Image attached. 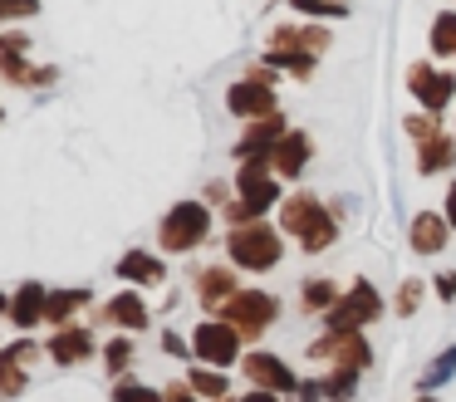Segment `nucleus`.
Wrapping results in <instances>:
<instances>
[{"instance_id":"obj_37","label":"nucleus","mask_w":456,"mask_h":402,"mask_svg":"<svg viewBox=\"0 0 456 402\" xmlns=\"http://www.w3.org/2000/svg\"><path fill=\"white\" fill-rule=\"evenodd\" d=\"M25 45H30V35H25V29H11V35H0V54H25Z\"/></svg>"},{"instance_id":"obj_23","label":"nucleus","mask_w":456,"mask_h":402,"mask_svg":"<svg viewBox=\"0 0 456 402\" xmlns=\"http://www.w3.org/2000/svg\"><path fill=\"white\" fill-rule=\"evenodd\" d=\"M265 64L280 69V74H295V78H309L319 64L314 49H265Z\"/></svg>"},{"instance_id":"obj_28","label":"nucleus","mask_w":456,"mask_h":402,"mask_svg":"<svg viewBox=\"0 0 456 402\" xmlns=\"http://www.w3.org/2000/svg\"><path fill=\"white\" fill-rule=\"evenodd\" d=\"M299 299H305L309 314H329L338 304V284L334 280H305L299 284Z\"/></svg>"},{"instance_id":"obj_42","label":"nucleus","mask_w":456,"mask_h":402,"mask_svg":"<svg viewBox=\"0 0 456 402\" xmlns=\"http://www.w3.org/2000/svg\"><path fill=\"white\" fill-rule=\"evenodd\" d=\"M446 221H452V231H456V182L446 186Z\"/></svg>"},{"instance_id":"obj_26","label":"nucleus","mask_w":456,"mask_h":402,"mask_svg":"<svg viewBox=\"0 0 456 402\" xmlns=\"http://www.w3.org/2000/svg\"><path fill=\"white\" fill-rule=\"evenodd\" d=\"M0 78H11V84H54V69H30L25 54H0Z\"/></svg>"},{"instance_id":"obj_9","label":"nucleus","mask_w":456,"mask_h":402,"mask_svg":"<svg viewBox=\"0 0 456 402\" xmlns=\"http://www.w3.org/2000/svg\"><path fill=\"white\" fill-rule=\"evenodd\" d=\"M309 358H314V363L329 358L334 368H358V373H363L368 363H373V349H368L363 329H354V333H334V329H329L324 339L309 343Z\"/></svg>"},{"instance_id":"obj_36","label":"nucleus","mask_w":456,"mask_h":402,"mask_svg":"<svg viewBox=\"0 0 456 402\" xmlns=\"http://www.w3.org/2000/svg\"><path fill=\"white\" fill-rule=\"evenodd\" d=\"M40 0H0V20H30Z\"/></svg>"},{"instance_id":"obj_16","label":"nucleus","mask_w":456,"mask_h":402,"mask_svg":"<svg viewBox=\"0 0 456 402\" xmlns=\"http://www.w3.org/2000/svg\"><path fill=\"white\" fill-rule=\"evenodd\" d=\"M99 319L103 324H118V329H128V333L148 329V304H142L138 284H133V290H123V294H113V299L99 309Z\"/></svg>"},{"instance_id":"obj_18","label":"nucleus","mask_w":456,"mask_h":402,"mask_svg":"<svg viewBox=\"0 0 456 402\" xmlns=\"http://www.w3.org/2000/svg\"><path fill=\"white\" fill-rule=\"evenodd\" d=\"M94 353V333L89 329H74V324H60L50 339V358L64 363V368H74V363H84Z\"/></svg>"},{"instance_id":"obj_44","label":"nucleus","mask_w":456,"mask_h":402,"mask_svg":"<svg viewBox=\"0 0 456 402\" xmlns=\"http://www.w3.org/2000/svg\"><path fill=\"white\" fill-rule=\"evenodd\" d=\"M417 402H436V398H432V392H427V398H417Z\"/></svg>"},{"instance_id":"obj_33","label":"nucleus","mask_w":456,"mask_h":402,"mask_svg":"<svg viewBox=\"0 0 456 402\" xmlns=\"http://www.w3.org/2000/svg\"><path fill=\"white\" fill-rule=\"evenodd\" d=\"M334 241H338V226H334V216H324V221H319V226H314V231H309L299 245H305L309 255H319V250H329Z\"/></svg>"},{"instance_id":"obj_11","label":"nucleus","mask_w":456,"mask_h":402,"mask_svg":"<svg viewBox=\"0 0 456 402\" xmlns=\"http://www.w3.org/2000/svg\"><path fill=\"white\" fill-rule=\"evenodd\" d=\"M285 133H289V127H285V118H280V113L246 118V133H240V143H236V157H240V162H250V157H270Z\"/></svg>"},{"instance_id":"obj_39","label":"nucleus","mask_w":456,"mask_h":402,"mask_svg":"<svg viewBox=\"0 0 456 402\" xmlns=\"http://www.w3.org/2000/svg\"><path fill=\"white\" fill-rule=\"evenodd\" d=\"M432 284H436V294H442V299H452V294H456V270H442Z\"/></svg>"},{"instance_id":"obj_6","label":"nucleus","mask_w":456,"mask_h":402,"mask_svg":"<svg viewBox=\"0 0 456 402\" xmlns=\"http://www.w3.org/2000/svg\"><path fill=\"white\" fill-rule=\"evenodd\" d=\"M191 353L211 368H231L240 358V329L226 319H201L197 333H191Z\"/></svg>"},{"instance_id":"obj_41","label":"nucleus","mask_w":456,"mask_h":402,"mask_svg":"<svg viewBox=\"0 0 456 402\" xmlns=\"http://www.w3.org/2000/svg\"><path fill=\"white\" fill-rule=\"evenodd\" d=\"M240 402H280V392H270V388H250Z\"/></svg>"},{"instance_id":"obj_38","label":"nucleus","mask_w":456,"mask_h":402,"mask_svg":"<svg viewBox=\"0 0 456 402\" xmlns=\"http://www.w3.org/2000/svg\"><path fill=\"white\" fill-rule=\"evenodd\" d=\"M162 402H197V388L191 382H172V388H162Z\"/></svg>"},{"instance_id":"obj_8","label":"nucleus","mask_w":456,"mask_h":402,"mask_svg":"<svg viewBox=\"0 0 456 402\" xmlns=\"http://www.w3.org/2000/svg\"><path fill=\"white\" fill-rule=\"evenodd\" d=\"M407 88H412V98L427 113H446L456 98V74L436 64H407Z\"/></svg>"},{"instance_id":"obj_3","label":"nucleus","mask_w":456,"mask_h":402,"mask_svg":"<svg viewBox=\"0 0 456 402\" xmlns=\"http://www.w3.org/2000/svg\"><path fill=\"white\" fill-rule=\"evenodd\" d=\"M407 137H417V172H422V176L446 172V167L456 162V137L436 127V113L407 118Z\"/></svg>"},{"instance_id":"obj_45","label":"nucleus","mask_w":456,"mask_h":402,"mask_svg":"<svg viewBox=\"0 0 456 402\" xmlns=\"http://www.w3.org/2000/svg\"><path fill=\"white\" fill-rule=\"evenodd\" d=\"M216 402H226V398H216Z\"/></svg>"},{"instance_id":"obj_21","label":"nucleus","mask_w":456,"mask_h":402,"mask_svg":"<svg viewBox=\"0 0 456 402\" xmlns=\"http://www.w3.org/2000/svg\"><path fill=\"white\" fill-rule=\"evenodd\" d=\"M270 49H314V54H324L329 29L324 25H280L275 35H270Z\"/></svg>"},{"instance_id":"obj_4","label":"nucleus","mask_w":456,"mask_h":402,"mask_svg":"<svg viewBox=\"0 0 456 402\" xmlns=\"http://www.w3.org/2000/svg\"><path fill=\"white\" fill-rule=\"evenodd\" d=\"M275 314H280V299L265 294V290H236L226 304H221V319L236 324L240 339H260V333L275 324Z\"/></svg>"},{"instance_id":"obj_40","label":"nucleus","mask_w":456,"mask_h":402,"mask_svg":"<svg viewBox=\"0 0 456 402\" xmlns=\"http://www.w3.org/2000/svg\"><path fill=\"white\" fill-rule=\"evenodd\" d=\"M162 353H167V358H182V353H191V343H182L177 333H167V339H162Z\"/></svg>"},{"instance_id":"obj_14","label":"nucleus","mask_w":456,"mask_h":402,"mask_svg":"<svg viewBox=\"0 0 456 402\" xmlns=\"http://www.w3.org/2000/svg\"><path fill=\"white\" fill-rule=\"evenodd\" d=\"M30 358H35V343L30 339L11 343V349L0 353V402H11V398H20V392H25V382H30L25 363H30Z\"/></svg>"},{"instance_id":"obj_24","label":"nucleus","mask_w":456,"mask_h":402,"mask_svg":"<svg viewBox=\"0 0 456 402\" xmlns=\"http://www.w3.org/2000/svg\"><path fill=\"white\" fill-rule=\"evenodd\" d=\"M89 299H94L89 290H50V304H45V319H50V324H64V319H74V314H79Z\"/></svg>"},{"instance_id":"obj_15","label":"nucleus","mask_w":456,"mask_h":402,"mask_svg":"<svg viewBox=\"0 0 456 402\" xmlns=\"http://www.w3.org/2000/svg\"><path fill=\"white\" fill-rule=\"evenodd\" d=\"M309 152H314V143H309V133H299V127H289V133L275 143V152H270V167H275V176H289V182H295V176L309 167Z\"/></svg>"},{"instance_id":"obj_32","label":"nucleus","mask_w":456,"mask_h":402,"mask_svg":"<svg viewBox=\"0 0 456 402\" xmlns=\"http://www.w3.org/2000/svg\"><path fill=\"white\" fill-rule=\"evenodd\" d=\"M133 363V339H113L109 349H103V368H109V378H123Z\"/></svg>"},{"instance_id":"obj_12","label":"nucleus","mask_w":456,"mask_h":402,"mask_svg":"<svg viewBox=\"0 0 456 402\" xmlns=\"http://www.w3.org/2000/svg\"><path fill=\"white\" fill-rule=\"evenodd\" d=\"M226 108L236 118H265V113H280V98L270 84H256V78H240V84L226 88Z\"/></svg>"},{"instance_id":"obj_25","label":"nucleus","mask_w":456,"mask_h":402,"mask_svg":"<svg viewBox=\"0 0 456 402\" xmlns=\"http://www.w3.org/2000/svg\"><path fill=\"white\" fill-rule=\"evenodd\" d=\"M187 382L197 388V398H207V402L226 398V388H231L226 368H211V363H201V368H191V373H187Z\"/></svg>"},{"instance_id":"obj_43","label":"nucleus","mask_w":456,"mask_h":402,"mask_svg":"<svg viewBox=\"0 0 456 402\" xmlns=\"http://www.w3.org/2000/svg\"><path fill=\"white\" fill-rule=\"evenodd\" d=\"M5 309H11V304H5V294H0V314H5Z\"/></svg>"},{"instance_id":"obj_20","label":"nucleus","mask_w":456,"mask_h":402,"mask_svg":"<svg viewBox=\"0 0 456 402\" xmlns=\"http://www.w3.org/2000/svg\"><path fill=\"white\" fill-rule=\"evenodd\" d=\"M231 294H236V270H231V265H211V270L197 275V299L207 304V309H221Z\"/></svg>"},{"instance_id":"obj_30","label":"nucleus","mask_w":456,"mask_h":402,"mask_svg":"<svg viewBox=\"0 0 456 402\" xmlns=\"http://www.w3.org/2000/svg\"><path fill=\"white\" fill-rule=\"evenodd\" d=\"M354 388H358V368H334V378L319 382V398L324 402H348Z\"/></svg>"},{"instance_id":"obj_5","label":"nucleus","mask_w":456,"mask_h":402,"mask_svg":"<svg viewBox=\"0 0 456 402\" xmlns=\"http://www.w3.org/2000/svg\"><path fill=\"white\" fill-rule=\"evenodd\" d=\"M378 314H383V299H378V290H373L368 280H358L348 294H338V304L324 314V319H329V329H334V333H354V329H368Z\"/></svg>"},{"instance_id":"obj_34","label":"nucleus","mask_w":456,"mask_h":402,"mask_svg":"<svg viewBox=\"0 0 456 402\" xmlns=\"http://www.w3.org/2000/svg\"><path fill=\"white\" fill-rule=\"evenodd\" d=\"M393 304H397V314H412L417 304H422V280H403L393 294Z\"/></svg>"},{"instance_id":"obj_7","label":"nucleus","mask_w":456,"mask_h":402,"mask_svg":"<svg viewBox=\"0 0 456 402\" xmlns=\"http://www.w3.org/2000/svg\"><path fill=\"white\" fill-rule=\"evenodd\" d=\"M236 196L246 201L250 216H265L270 206L280 201V182H275V167H270V157H250V162H240V172H236Z\"/></svg>"},{"instance_id":"obj_31","label":"nucleus","mask_w":456,"mask_h":402,"mask_svg":"<svg viewBox=\"0 0 456 402\" xmlns=\"http://www.w3.org/2000/svg\"><path fill=\"white\" fill-rule=\"evenodd\" d=\"M299 15H314V20H344L348 15V0H289Z\"/></svg>"},{"instance_id":"obj_19","label":"nucleus","mask_w":456,"mask_h":402,"mask_svg":"<svg viewBox=\"0 0 456 402\" xmlns=\"http://www.w3.org/2000/svg\"><path fill=\"white\" fill-rule=\"evenodd\" d=\"M45 304H50V290H45V284H35V280H25L20 290H15V299H11L15 329H35V324L45 319Z\"/></svg>"},{"instance_id":"obj_22","label":"nucleus","mask_w":456,"mask_h":402,"mask_svg":"<svg viewBox=\"0 0 456 402\" xmlns=\"http://www.w3.org/2000/svg\"><path fill=\"white\" fill-rule=\"evenodd\" d=\"M118 275L128 284H162V275H167V265L158 260V255H148V250H128L118 260Z\"/></svg>"},{"instance_id":"obj_10","label":"nucleus","mask_w":456,"mask_h":402,"mask_svg":"<svg viewBox=\"0 0 456 402\" xmlns=\"http://www.w3.org/2000/svg\"><path fill=\"white\" fill-rule=\"evenodd\" d=\"M240 373H246L256 388H270V392H280V398H295L299 392V378L289 373L285 358H275V353H246V358H240Z\"/></svg>"},{"instance_id":"obj_2","label":"nucleus","mask_w":456,"mask_h":402,"mask_svg":"<svg viewBox=\"0 0 456 402\" xmlns=\"http://www.w3.org/2000/svg\"><path fill=\"white\" fill-rule=\"evenodd\" d=\"M207 235H211V211H207V206H201V201H177L167 216H162L158 241H162V250H167V255H187V250H197Z\"/></svg>"},{"instance_id":"obj_29","label":"nucleus","mask_w":456,"mask_h":402,"mask_svg":"<svg viewBox=\"0 0 456 402\" xmlns=\"http://www.w3.org/2000/svg\"><path fill=\"white\" fill-rule=\"evenodd\" d=\"M452 373H456V343H452L446 353H436L432 363H427V373L417 378V388H422V392H436L446 378H452Z\"/></svg>"},{"instance_id":"obj_1","label":"nucleus","mask_w":456,"mask_h":402,"mask_svg":"<svg viewBox=\"0 0 456 402\" xmlns=\"http://www.w3.org/2000/svg\"><path fill=\"white\" fill-rule=\"evenodd\" d=\"M226 250H231V260H236L240 270H275L280 255H285V245H280L275 226H265L256 216V221L236 226V231L226 235Z\"/></svg>"},{"instance_id":"obj_17","label":"nucleus","mask_w":456,"mask_h":402,"mask_svg":"<svg viewBox=\"0 0 456 402\" xmlns=\"http://www.w3.org/2000/svg\"><path fill=\"white\" fill-rule=\"evenodd\" d=\"M446 235H452V221H446V216H436V211H417L412 226H407V241H412L417 255L446 250Z\"/></svg>"},{"instance_id":"obj_13","label":"nucleus","mask_w":456,"mask_h":402,"mask_svg":"<svg viewBox=\"0 0 456 402\" xmlns=\"http://www.w3.org/2000/svg\"><path fill=\"white\" fill-rule=\"evenodd\" d=\"M324 206H319V196H309V192H295V196H285L280 201V231L285 235H295V241H305L309 231H314L319 221H324Z\"/></svg>"},{"instance_id":"obj_27","label":"nucleus","mask_w":456,"mask_h":402,"mask_svg":"<svg viewBox=\"0 0 456 402\" xmlns=\"http://www.w3.org/2000/svg\"><path fill=\"white\" fill-rule=\"evenodd\" d=\"M427 45H432L436 59H456V15H452V10H442V15L432 20V29H427Z\"/></svg>"},{"instance_id":"obj_35","label":"nucleus","mask_w":456,"mask_h":402,"mask_svg":"<svg viewBox=\"0 0 456 402\" xmlns=\"http://www.w3.org/2000/svg\"><path fill=\"white\" fill-rule=\"evenodd\" d=\"M113 402H162V392L142 388V382H118V388H113Z\"/></svg>"}]
</instances>
